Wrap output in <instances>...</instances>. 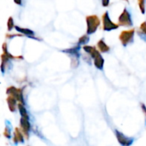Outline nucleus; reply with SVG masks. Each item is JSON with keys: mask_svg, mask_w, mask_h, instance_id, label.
<instances>
[{"mask_svg": "<svg viewBox=\"0 0 146 146\" xmlns=\"http://www.w3.org/2000/svg\"><path fill=\"white\" fill-rule=\"evenodd\" d=\"M86 34H93L100 26V20L98 15H88L86 18Z\"/></svg>", "mask_w": 146, "mask_h": 146, "instance_id": "1", "label": "nucleus"}, {"mask_svg": "<svg viewBox=\"0 0 146 146\" xmlns=\"http://www.w3.org/2000/svg\"><path fill=\"white\" fill-rule=\"evenodd\" d=\"M118 24H119V26L126 27H132L133 26L132 15L127 8H125L123 9L122 13L120 15V16L118 18Z\"/></svg>", "mask_w": 146, "mask_h": 146, "instance_id": "2", "label": "nucleus"}, {"mask_svg": "<svg viewBox=\"0 0 146 146\" xmlns=\"http://www.w3.org/2000/svg\"><path fill=\"white\" fill-rule=\"evenodd\" d=\"M134 33H135L134 28L126 30V31H122L121 33V34L119 36V39L121 40L123 46H127L128 44H130L133 42Z\"/></svg>", "mask_w": 146, "mask_h": 146, "instance_id": "3", "label": "nucleus"}, {"mask_svg": "<svg viewBox=\"0 0 146 146\" xmlns=\"http://www.w3.org/2000/svg\"><path fill=\"white\" fill-rule=\"evenodd\" d=\"M102 21H103V29L104 31L106 32H110L112 30H115L119 28V24H116L115 22H113L110 17L109 12H105L103 16H102Z\"/></svg>", "mask_w": 146, "mask_h": 146, "instance_id": "4", "label": "nucleus"}, {"mask_svg": "<svg viewBox=\"0 0 146 146\" xmlns=\"http://www.w3.org/2000/svg\"><path fill=\"white\" fill-rule=\"evenodd\" d=\"M115 134H116V137H117V139L119 141V143L123 146H129L132 143H133V140L127 138L125 135H123L122 133H121L120 132H115Z\"/></svg>", "mask_w": 146, "mask_h": 146, "instance_id": "5", "label": "nucleus"}, {"mask_svg": "<svg viewBox=\"0 0 146 146\" xmlns=\"http://www.w3.org/2000/svg\"><path fill=\"white\" fill-rule=\"evenodd\" d=\"M83 50L91 56V57H92L93 59H95L97 56H100V52L94 47V46H90V45H84L83 46Z\"/></svg>", "mask_w": 146, "mask_h": 146, "instance_id": "6", "label": "nucleus"}, {"mask_svg": "<svg viewBox=\"0 0 146 146\" xmlns=\"http://www.w3.org/2000/svg\"><path fill=\"white\" fill-rule=\"evenodd\" d=\"M15 30L17 31V32H19V33H22V34H24V35H26V36H27L28 38H35V33H34V32L33 31H32V30H30V29H27V28H23V27H15ZM36 39H38V38H36ZM39 40V39H38Z\"/></svg>", "mask_w": 146, "mask_h": 146, "instance_id": "7", "label": "nucleus"}, {"mask_svg": "<svg viewBox=\"0 0 146 146\" xmlns=\"http://www.w3.org/2000/svg\"><path fill=\"white\" fill-rule=\"evenodd\" d=\"M21 127L22 131L25 133H28L30 131V123L28 121V117H21Z\"/></svg>", "mask_w": 146, "mask_h": 146, "instance_id": "8", "label": "nucleus"}, {"mask_svg": "<svg viewBox=\"0 0 146 146\" xmlns=\"http://www.w3.org/2000/svg\"><path fill=\"white\" fill-rule=\"evenodd\" d=\"M98 50L101 51V52H103V53H106V52H109L110 51V46L104 42V40L102 38V39H100L98 42Z\"/></svg>", "mask_w": 146, "mask_h": 146, "instance_id": "9", "label": "nucleus"}, {"mask_svg": "<svg viewBox=\"0 0 146 146\" xmlns=\"http://www.w3.org/2000/svg\"><path fill=\"white\" fill-rule=\"evenodd\" d=\"M93 60H94V65H95V67H96L98 69L102 70V69L104 68V60L103 56L100 55V56H97V57H96L95 59H93Z\"/></svg>", "mask_w": 146, "mask_h": 146, "instance_id": "10", "label": "nucleus"}, {"mask_svg": "<svg viewBox=\"0 0 146 146\" xmlns=\"http://www.w3.org/2000/svg\"><path fill=\"white\" fill-rule=\"evenodd\" d=\"M7 102H8V104H9V108L11 111H15V104H16V99L12 97V96H9L8 98H7Z\"/></svg>", "mask_w": 146, "mask_h": 146, "instance_id": "11", "label": "nucleus"}, {"mask_svg": "<svg viewBox=\"0 0 146 146\" xmlns=\"http://www.w3.org/2000/svg\"><path fill=\"white\" fill-rule=\"evenodd\" d=\"M13 141L15 143H19V142H23V135L19 132V129L16 128L15 132V136H14V139Z\"/></svg>", "mask_w": 146, "mask_h": 146, "instance_id": "12", "label": "nucleus"}, {"mask_svg": "<svg viewBox=\"0 0 146 146\" xmlns=\"http://www.w3.org/2000/svg\"><path fill=\"white\" fill-rule=\"evenodd\" d=\"M90 40V38H89V35L88 34H86V35H83L82 37H80L79 38V41H78V44L81 45V44H86L89 42Z\"/></svg>", "mask_w": 146, "mask_h": 146, "instance_id": "13", "label": "nucleus"}, {"mask_svg": "<svg viewBox=\"0 0 146 146\" xmlns=\"http://www.w3.org/2000/svg\"><path fill=\"white\" fill-rule=\"evenodd\" d=\"M139 9L142 14H145V0H138Z\"/></svg>", "mask_w": 146, "mask_h": 146, "instance_id": "14", "label": "nucleus"}, {"mask_svg": "<svg viewBox=\"0 0 146 146\" xmlns=\"http://www.w3.org/2000/svg\"><path fill=\"white\" fill-rule=\"evenodd\" d=\"M7 27H8V31H11L15 27V24H14V20H13V17L10 16L8 20V22H7Z\"/></svg>", "mask_w": 146, "mask_h": 146, "instance_id": "15", "label": "nucleus"}, {"mask_svg": "<svg viewBox=\"0 0 146 146\" xmlns=\"http://www.w3.org/2000/svg\"><path fill=\"white\" fill-rule=\"evenodd\" d=\"M140 31L146 35V21L140 25Z\"/></svg>", "mask_w": 146, "mask_h": 146, "instance_id": "16", "label": "nucleus"}, {"mask_svg": "<svg viewBox=\"0 0 146 146\" xmlns=\"http://www.w3.org/2000/svg\"><path fill=\"white\" fill-rule=\"evenodd\" d=\"M110 0H102V5L104 7H108L110 4Z\"/></svg>", "mask_w": 146, "mask_h": 146, "instance_id": "17", "label": "nucleus"}, {"mask_svg": "<svg viewBox=\"0 0 146 146\" xmlns=\"http://www.w3.org/2000/svg\"><path fill=\"white\" fill-rule=\"evenodd\" d=\"M138 34H139V36L140 38H142L143 39H145V41H146V35L145 33H141V32H139Z\"/></svg>", "mask_w": 146, "mask_h": 146, "instance_id": "18", "label": "nucleus"}, {"mask_svg": "<svg viewBox=\"0 0 146 146\" xmlns=\"http://www.w3.org/2000/svg\"><path fill=\"white\" fill-rule=\"evenodd\" d=\"M15 3H16L17 5H22V0H14Z\"/></svg>", "mask_w": 146, "mask_h": 146, "instance_id": "19", "label": "nucleus"}]
</instances>
